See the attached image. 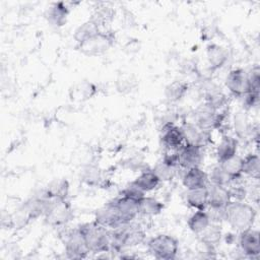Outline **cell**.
Wrapping results in <instances>:
<instances>
[{
	"label": "cell",
	"instance_id": "d6a6232c",
	"mask_svg": "<svg viewBox=\"0 0 260 260\" xmlns=\"http://www.w3.org/2000/svg\"><path fill=\"white\" fill-rule=\"evenodd\" d=\"M208 180L210 184L225 186V187H228L232 182L229 176L223 172V170L219 165L212 168L210 174L208 175Z\"/></svg>",
	"mask_w": 260,
	"mask_h": 260
},
{
	"label": "cell",
	"instance_id": "83f0119b",
	"mask_svg": "<svg viewBox=\"0 0 260 260\" xmlns=\"http://www.w3.org/2000/svg\"><path fill=\"white\" fill-rule=\"evenodd\" d=\"M234 129L236 135L240 139H245L252 136L254 131V126L249 122L248 117L243 112H238L234 118Z\"/></svg>",
	"mask_w": 260,
	"mask_h": 260
},
{
	"label": "cell",
	"instance_id": "3957f363",
	"mask_svg": "<svg viewBox=\"0 0 260 260\" xmlns=\"http://www.w3.org/2000/svg\"><path fill=\"white\" fill-rule=\"evenodd\" d=\"M147 250L156 259L172 260L179 252V243L170 235L159 234L147 242Z\"/></svg>",
	"mask_w": 260,
	"mask_h": 260
},
{
	"label": "cell",
	"instance_id": "7a4b0ae2",
	"mask_svg": "<svg viewBox=\"0 0 260 260\" xmlns=\"http://www.w3.org/2000/svg\"><path fill=\"white\" fill-rule=\"evenodd\" d=\"M87 248L91 253H109L111 249V236L109 229L98 224L94 220L78 225Z\"/></svg>",
	"mask_w": 260,
	"mask_h": 260
},
{
	"label": "cell",
	"instance_id": "d590c367",
	"mask_svg": "<svg viewBox=\"0 0 260 260\" xmlns=\"http://www.w3.org/2000/svg\"><path fill=\"white\" fill-rule=\"evenodd\" d=\"M136 85L135 80L129 75H121L117 79V89L120 92H129Z\"/></svg>",
	"mask_w": 260,
	"mask_h": 260
},
{
	"label": "cell",
	"instance_id": "d4e9b609",
	"mask_svg": "<svg viewBox=\"0 0 260 260\" xmlns=\"http://www.w3.org/2000/svg\"><path fill=\"white\" fill-rule=\"evenodd\" d=\"M211 223L209 215L205 210H195L188 218L187 225L195 235H199Z\"/></svg>",
	"mask_w": 260,
	"mask_h": 260
},
{
	"label": "cell",
	"instance_id": "ffe728a7",
	"mask_svg": "<svg viewBox=\"0 0 260 260\" xmlns=\"http://www.w3.org/2000/svg\"><path fill=\"white\" fill-rule=\"evenodd\" d=\"M201 241V243L209 250H213L215 246L220 243L222 233L219 223L211 222L203 232L197 235Z\"/></svg>",
	"mask_w": 260,
	"mask_h": 260
},
{
	"label": "cell",
	"instance_id": "e575fe53",
	"mask_svg": "<svg viewBox=\"0 0 260 260\" xmlns=\"http://www.w3.org/2000/svg\"><path fill=\"white\" fill-rule=\"evenodd\" d=\"M248 80L250 84V91L259 92L260 91V68L258 65L252 67V69L247 72Z\"/></svg>",
	"mask_w": 260,
	"mask_h": 260
},
{
	"label": "cell",
	"instance_id": "4fadbf2b",
	"mask_svg": "<svg viewBox=\"0 0 260 260\" xmlns=\"http://www.w3.org/2000/svg\"><path fill=\"white\" fill-rule=\"evenodd\" d=\"M94 221L98 224L111 230L116 229L120 225H123L113 200L108 202L105 206H103L99 210H96L94 215Z\"/></svg>",
	"mask_w": 260,
	"mask_h": 260
},
{
	"label": "cell",
	"instance_id": "9c48e42d",
	"mask_svg": "<svg viewBox=\"0 0 260 260\" xmlns=\"http://www.w3.org/2000/svg\"><path fill=\"white\" fill-rule=\"evenodd\" d=\"M180 127L185 143L204 147L210 142V131L199 128L194 122H184Z\"/></svg>",
	"mask_w": 260,
	"mask_h": 260
},
{
	"label": "cell",
	"instance_id": "2e32d148",
	"mask_svg": "<svg viewBox=\"0 0 260 260\" xmlns=\"http://www.w3.org/2000/svg\"><path fill=\"white\" fill-rule=\"evenodd\" d=\"M207 191L208 207L224 208L232 201L229 188L225 186H219L208 183Z\"/></svg>",
	"mask_w": 260,
	"mask_h": 260
},
{
	"label": "cell",
	"instance_id": "8d00e7d4",
	"mask_svg": "<svg viewBox=\"0 0 260 260\" xmlns=\"http://www.w3.org/2000/svg\"><path fill=\"white\" fill-rule=\"evenodd\" d=\"M120 195H123L125 197L140 201L145 196V193L143 191H141L139 188H137L133 183H130L127 187H125L121 191Z\"/></svg>",
	"mask_w": 260,
	"mask_h": 260
},
{
	"label": "cell",
	"instance_id": "5bb4252c",
	"mask_svg": "<svg viewBox=\"0 0 260 260\" xmlns=\"http://www.w3.org/2000/svg\"><path fill=\"white\" fill-rule=\"evenodd\" d=\"M217 112L218 111H216L213 107L204 102L195 110L194 123L199 128L210 131L211 129H214Z\"/></svg>",
	"mask_w": 260,
	"mask_h": 260
},
{
	"label": "cell",
	"instance_id": "f546056e",
	"mask_svg": "<svg viewBox=\"0 0 260 260\" xmlns=\"http://www.w3.org/2000/svg\"><path fill=\"white\" fill-rule=\"evenodd\" d=\"M223 172L229 176L231 181L239 180L243 176L242 172V157L238 154L234 155L233 157L218 162Z\"/></svg>",
	"mask_w": 260,
	"mask_h": 260
},
{
	"label": "cell",
	"instance_id": "836d02e7",
	"mask_svg": "<svg viewBox=\"0 0 260 260\" xmlns=\"http://www.w3.org/2000/svg\"><path fill=\"white\" fill-rule=\"evenodd\" d=\"M177 169L178 168L171 167L161 160L155 165L152 171L155 173V175L158 177L159 181L161 182V181H171L172 179H174Z\"/></svg>",
	"mask_w": 260,
	"mask_h": 260
},
{
	"label": "cell",
	"instance_id": "cb8c5ba5",
	"mask_svg": "<svg viewBox=\"0 0 260 260\" xmlns=\"http://www.w3.org/2000/svg\"><path fill=\"white\" fill-rule=\"evenodd\" d=\"M132 183L141 191L146 193L154 190L159 185L160 181L152 170H144Z\"/></svg>",
	"mask_w": 260,
	"mask_h": 260
},
{
	"label": "cell",
	"instance_id": "44dd1931",
	"mask_svg": "<svg viewBox=\"0 0 260 260\" xmlns=\"http://www.w3.org/2000/svg\"><path fill=\"white\" fill-rule=\"evenodd\" d=\"M68 13L69 7L65 2H56L49 7L46 13V17L52 24L61 26L66 22Z\"/></svg>",
	"mask_w": 260,
	"mask_h": 260
},
{
	"label": "cell",
	"instance_id": "9a60e30c",
	"mask_svg": "<svg viewBox=\"0 0 260 260\" xmlns=\"http://www.w3.org/2000/svg\"><path fill=\"white\" fill-rule=\"evenodd\" d=\"M208 183V175L200 167L187 169L182 176V184L187 190L206 187Z\"/></svg>",
	"mask_w": 260,
	"mask_h": 260
},
{
	"label": "cell",
	"instance_id": "52a82bcc",
	"mask_svg": "<svg viewBox=\"0 0 260 260\" xmlns=\"http://www.w3.org/2000/svg\"><path fill=\"white\" fill-rule=\"evenodd\" d=\"M225 86L235 96H244L250 91L247 72L242 68L232 69L225 77Z\"/></svg>",
	"mask_w": 260,
	"mask_h": 260
},
{
	"label": "cell",
	"instance_id": "8992f818",
	"mask_svg": "<svg viewBox=\"0 0 260 260\" xmlns=\"http://www.w3.org/2000/svg\"><path fill=\"white\" fill-rule=\"evenodd\" d=\"M114 41L115 35L113 31L101 30L90 40L77 45V49L86 56H100L105 54L113 46Z\"/></svg>",
	"mask_w": 260,
	"mask_h": 260
},
{
	"label": "cell",
	"instance_id": "1f68e13d",
	"mask_svg": "<svg viewBox=\"0 0 260 260\" xmlns=\"http://www.w3.org/2000/svg\"><path fill=\"white\" fill-rule=\"evenodd\" d=\"M80 178L83 183L88 186L98 185L102 180V172L99 167L93 165H88L83 168Z\"/></svg>",
	"mask_w": 260,
	"mask_h": 260
},
{
	"label": "cell",
	"instance_id": "30bf717a",
	"mask_svg": "<svg viewBox=\"0 0 260 260\" xmlns=\"http://www.w3.org/2000/svg\"><path fill=\"white\" fill-rule=\"evenodd\" d=\"M179 168L190 169L193 167H200L203 160V147L184 143L178 149Z\"/></svg>",
	"mask_w": 260,
	"mask_h": 260
},
{
	"label": "cell",
	"instance_id": "ac0fdd59",
	"mask_svg": "<svg viewBox=\"0 0 260 260\" xmlns=\"http://www.w3.org/2000/svg\"><path fill=\"white\" fill-rule=\"evenodd\" d=\"M237 150L238 140L233 136L223 134L215 149V155L218 162H221L233 157L234 155L237 154Z\"/></svg>",
	"mask_w": 260,
	"mask_h": 260
},
{
	"label": "cell",
	"instance_id": "ba28073f",
	"mask_svg": "<svg viewBox=\"0 0 260 260\" xmlns=\"http://www.w3.org/2000/svg\"><path fill=\"white\" fill-rule=\"evenodd\" d=\"M239 248L242 254L249 258L258 257L260 254V234L253 228L240 232Z\"/></svg>",
	"mask_w": 260,
	"mask_h": 260
},
{
	"label": "cell",
	"instance_id": "4316f807",
	"mask_svg": "<svg viewBox=\"0 0 260 260\" xmlns=\"http://www.w3.org/2000/svg\"><path fill=\"white\" fill-rule=\"evenodd\" d=\"M243 175L248 176L252 180H259L260 177V158L256 153H248L242 157Z\"/></svg>",
	"mask_w": 260,
	"mask_h": 260
},
{
	"label": "cell",
	"instance_id": "7402d4cb",
	"mask_svg": "<svg viewBox=\"0 0 260 260\" xmlns=\"http://www.w3.org/2000/svg\"><path fill=\"white\" fill-rule=\"evenodd\" d=\"M45 195L51 199H67L69 182L66 179H55L44 190Z\"/></svg>",
	"mask_w": 260,
	"mask_h": 260
},
{
	"label": "cell",
	"instance_id": "4dcf8cb0",
	"mask_svg": "<svg viewBox=\"0 0 260 260\" xmlns=\"http://www.w3.org/2000/svg\"><path fill=\"white\" fill-rule=\"evenodd\" d=\"M114 15H115V10L111 6L101 5L94 9L90 19L94 23H96L100 27H102L110 23L114 18Z\"/></svg>",
	"mask_w": 260,
	"mask_h": 260
},
{
	"label": "cell",
	"instance_id": "603a6c76",
	"mask_svg": "<svg viewBox=\"0 0 260 260\" xmlns=\"http://www.w3.org/2000/svg\"><path fill=\"white\" fill-rule=\"evenodd\" d=\"M101 31V27L94 23L91 19H88L81 23L77 28L74 30L73 38L76 41L77 45H81L84 42L90 40L94 36H96Z\"/></svg>",
	"mask_w": 260,
	"mask_h": 260
},
{
	"label": "cell",
	"instance_id": "6da1fadb",
	"mask_svg": "<svg viewBox=\"0 0 260 260\" xmlns=\"http://www.w3.org/2000/svg\"><path fill=\"white\" fill-rule=\"evenodd\" d=\"M224 211V220L239 233L251 229L256 220L255 208L244 201H231Z\"/></svg>",
	"mask_w": 260,
	"mask_h": 260
},
{
	"label": "cell",
	"instance_id": "484cf974",
	"mask_svg": "<svg viewBox=\"0 0 260 260\" xmlns=\"http://www.w3.org/2000/svg\"><path fill=\"white\" fill-rule=\"evenodd\" d=\"M164 209V204L154 197L144 196L139 201V214L144 217L158 215Z\"/></svg>",
	"mask_w": 260,
	"mask_h": 260
},
{
	"label": "cell",
	"instance_id": "f1b7e54d",
	"mask_svg": "<svg viewBox=\"0 0 260 260\" xmlns=\"http://www.w3.org/2000/svg\"><path fill=\"white\" fill-rule=\"evenodd\" d=\"M188 88L189 85L187 82L182 80H175L166 86L165 95L169 102L176 103L181 101L185 96Z\"/></svg>",
	"mask_w": 260,
	"mask_h": 260
},
{
	"label": "cell",
	"instance_id": "d6986e66",
	"mask_svg": "<svg viewBox=\"0 0 260 260\" xmlns=\"http://www.w3.org/2000/svg\"><path fill=\"white\" fill-rule=\"evenodd\" d=\"M187 204L195 210H205L208 207V191L207 186L187 190Z\"/></svg>",
	"mask_w": 260,
	"mask_h": 260
},
{
	"label": "cell",
	"instance_id": "7c38bea8",
	"mask_svg": "<svg viewBox=\"0 0 260 260\" xmlns=\"http://www.w3.org/2000/svg\"><path fill=\"white\" fill-rule=\"evenodd\" d=\"M120 219L123 224L129 223L139 215V201L119 195L114 200Z\"/></svg>",
	"mask_w": 260,
	"mask_h": 260
},
{
	"label": "cell",
	"instance_id": "e0dca14e",
	"mask_svg": "<svg viewBox=\"0 0 260 260\" xmlns=\"http://www.w3.org/2000/svg\"><path fill=\"white\" fill-rule=\"evenodd\" d=\"M229 54L226 49L217 44H209L206 47V59L211 71L220 69L228 61Z\"/></svg>",
	"mask_w": 260,
	"mask_h": 260
},
{
	"label": "cell",
	"instance_id": "8fae6325",
	"mask_svg": "<svg viewBox=\"0 0 260 260\" xmlns=\"http://www.w3.org/2000/svg\"><path fill=\"white\" fill-rule=\"evenodd\" d=\"M160 139L167 150H178L185 143L181 127L174 122H166L162 125Z\"/></svg>",
	"mask_w": 260,
	"mask_h": 260
},
{
	"label": "cell",
	"instance_id": "5b68a950",
	"mask_svg": "<svg viewBox=\"0 0 260 260\" xmlns=\"http://www.w3.org/2000/svg\"><path fill=\"white\" fill-rule=\"evenodd\" d=\"M65 253L70 259H82L87 256L89 250L78 226L65 232L63 236Z\"/></svg>",
	"mask_w": 260,
	"mask_h": 260
},
{
	"label": "cell",
	"instance_id": "277c9868",
	"mask_svg": "<svg viewBox=\"0 0 260 260\" xmlns=\"http://www.w3.org/2000/svg\"><path fill=\"white\" fill-rule=\"evenodd\" d=\"M47 223L53 226H64L73 217V210L67 199H49L44 214Z\"/></svg>",
	"mask_w": 260,
	"mask_h": 260
},
{
	"label": "cell",
	"instance_id": "74e56055",
	"mask_svg": "<svg viewBox=\"0 0 260 260\" xmlns=\"http://www.w3.org/2000/svg\"><path fill=\"white\" fill-rule=\"evenodd\" d=\"M243 100V105L245 109L250 110L253 108H256L259 105V92H254V91H249L246 93L244 96H242Z\"/></svg>",
	"mask_w": 260,
	"mask_h": 260
}]
</instances>
